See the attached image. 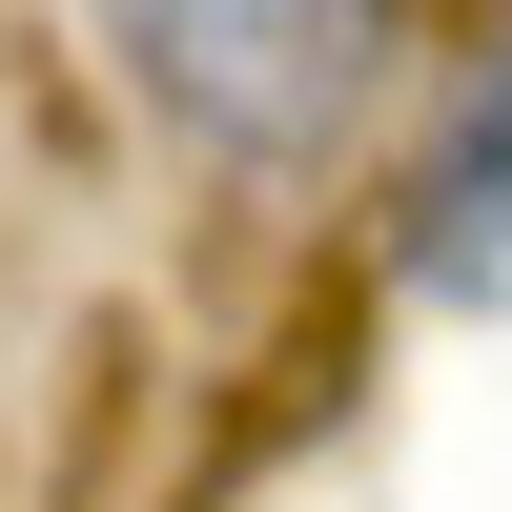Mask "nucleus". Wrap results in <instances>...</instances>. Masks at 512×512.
<instances>
[{
  "label": "nucleus",
  "instance_id": "nucleus-2",
  "mask_svg": "<svg viewBox=\"0 0 512 512\" xmlns=\"http://www.w3.org/2000/svg\"><path fill=\"white\" fill-rule=\"evenodd\" d=\"M410 287L472 308V328H512V21H492V62L451 82L431 164H410Z\"/></svg>",
  "mask_w": 512,
  "mask_h": 512
},
{
  "label": "nucleus",
  "instance_id": "nucleus-1",
  "mask_svg": "<svg viewBox=\"0 0 512 512\" xmlns=\"http://www.w3.org/2000/svg\"><path fill=\"white\" fill-rule=\"evenodd\" d=\"M103 21V62L144 82L185 144L226 164H328L369 123V82H390L410 0H82Z\"/></svg>",
  "mask_w": 512,
  "mask_h": 512
}]
</instances>
